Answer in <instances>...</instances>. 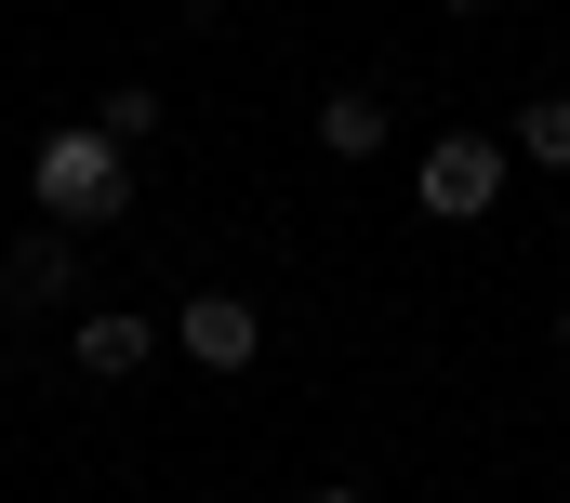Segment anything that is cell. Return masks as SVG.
<instances>
[{"label":"cell","instance_id":"cell-5","mask_svg":"<svg viewBox=\"0 0 570 503\" xmlns=\"http://www.w3.org/2000/svg\"><path fill=\"white\" fill-rule=\"evenodd\" d=\"M67 292H80V251H67V226L13 239V305H67Z\"/></svg>","mask_w":570,"mask_h":503},{"label":"cell","instance_id":"cell-8","mask_svg":"<svg viewBox=\"0 0 570 503\" xmlns=\"http://www.w3.org/2000/svg\"><path fill=\"white\" fill-rule=\"evenodd\" d=\"M94 132H107V146H146V132H159V93H146V80H120V93H107V120H94Z\"/></svg>","mask_w":570,"mask_h":503},{"label":"cell","instance_id":"cell-4","mask_svg":"<svg viewBox=\"0 0 570 503\" xmlns=\"http://www.w3.org/2000/svg\"><path fill=\"white\" fill-rule=\"evenodd\" d=\"M67 345H80V372H94V384H134L146 358H159V332H146L134 305H94V318H80Z\"/></svg>","mask_w":570,"mask_h":503},{"label":"cell","instance_id":"cell-1","mask_svg":"<svg viewBox=\"0 0 570 503\" xmlns=\"http://www.w3.org/2000/svg\"><path fill=\"white\" fill-rule=\"evenodd\" d=\"M27 186H40V226H120V199H134V172H120V146L80 120V132H53L40 159H27Z\"/></svg>","mask_w":570,"mask_h":503},{"label":"cell","instance_id":"cell-9","mask_svg":"<svg viewBox=\"0 0 570 503\" xmlns=\"http://www.w3.org/2000/svg\"><path fill=\"white\" fill-rule=\"evenodd\" d=\"M451 13H491V0H451Z\"/></svg>","mask_w":570,"mask_h":503},{"label":"cell","instance_id":"cell-2","mask_svg":"<svg viewBox=\"0 0 570 503\" xmlns=\"http://www.w3.org/2000/svg\"><path fill=\"white\" fill-rule=\"evenodd\" d=\"M491 199H504V146H491V132H438L425 146V213L438 226H478Z\"/></svg>","mask_w":570,"mask_h":503},{"label":"cell","instance_id":"cell-11","mask_svg":"<svg viewBox=\"0 0 570 503\" xmlns=\"http://www.w3.org/2000/svg\"><path fill=\"white\" fill-rule=\"evenodd\" d=\"M558 345H570V318H558Z\"/></svg>","mask_w":570,"mask_h":503},{"label":"cell","instance_id":"cell-10","mask_svg":"<svg viewBox=\"0 0 570 503\" xmlns=\"http://www.w3.org/2000/svg\"><path fill=\"white\" fill-rule=\"evenodd\" d=\"M318 503H358V491H318Z\"/></svg>","mask_w":570,"mask_h":503},{"label":"cell","instance_id":"cell-6","mask_svg":"<svg viewBox=\"0 0 570 503\" xmlns=\"http://www.w3.org/2000/svg\"><path fill=\"white\" fill-rule=\"evenodd\" d=\"M318 146H332V159H372V146H385V93H372V80L318 93Z\"/></svg>","mask_w":570,"mask_h":503},{"label":"cell","instance_id":"cell-7","mask_svg":"<svg viewBox=\"0 0 570 503\" xmlns=\"http://www.w3.org/2000/svg\"><path fill=\"white\" fill-rule=\"evenodd\" d=\"M518 159L570 172V93H531V107H518Z\"/></svg>","mask_w":570,"mask_h":503},{"label":"cell","instance_id":"cell-3","mask_svg":"<svg viewBox=\"0 0 570 503\" xmlns=\"http://www.w3.org/2000/svg\"><path fill=\"white\" fill-rule=\"evenodd\" d=\"M173 345H186L199 372H253V358H266V318H253V292H186V305H173Z\"/></svg>","mask_w":570,"mask_h":503}]
</instances>
